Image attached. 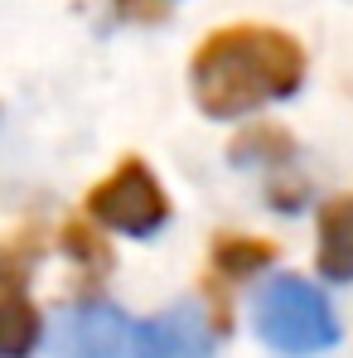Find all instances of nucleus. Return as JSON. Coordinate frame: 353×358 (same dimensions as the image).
I'll return each instance as SVG.
<instances>
[{
    "label": "nucleus",
    "mask_w": 353,
    "mask_h": 358,
    "mask_svg": "<svg viewBox=\"0 0 353 358\" xmlns=\"http://www.w3.org/2000/svg\"><path fill=\"white\" fill-rule=\"evenodd\" d=\"M305 83V54L286 29L271 24H228L199 44L189 59V87L199 112L213 121H237L286 102Z\"/></svg>",
    "instance_id": "1"
},
{
    "label": "nucleus",
    "mask_w": 353,
    "mask_h": 358,
    "mask_svg": "<svg viewBox=\"0 0 353 358\" xmlns=\"http://www.w3.org/2000/svg\"><path fill=\"white\" fill-rule=\"evenodd\" d=\"M252 324L281 354H319L339 339V324H334V310H329L324 291L300 281V276H276L257 296Z\"/></svg>",
    "instance_id": "2"
},
{
    "label": "nucleus",
    "mask_w": 353,
    "mask_h": 358,
    "mask_svg": "<svg viewBox=\"0 0 353 358\" xmlns=\"http://www.w3.org/2000/svg\"><path fill=\"white\" fill-rule=\"evenodd\" d=\"M87 218L112 228V233H126V238H150L170 223V199H165L160 179L150 175L145 160L126 155L102 184H92Z\"/></svg>",
    "instance_id": "3"
},
{
    "label": "nucleus",
    "mask_w": 353,
    "mask_h": 358,
    "mask_svg": "<svg viewBox=\"0 0 353 358\" xmlns=\"http://www.w3.org/2000/svg\"><path fill=\"white\" fill-rule=\"evenodd\" d=\"M49 349L59 358H121L131 349V324L117 305L87 300V305H73L54 320Z\"/></svg>",
    "instance_id": "4"
},
{
    "label": "nucleus",
    "mask_w": 353,
    "mask_h": 358,
    "mask_svg": "<svg viewBox=\"0 0 353 358\" xmlns=\"http://www.w3.org/2000/svg\"><path fill=\"white\" fill-rule=\"evenodd\" d=\"M136 358H213V324L199 300H179L131 329Z\"/></svg>",
    "instance_id": "5"
},
{
    "label": "nucleus",
    "mask_w": 353,
    "mask_h": 358,
    "mask_svg": "<svg viewBox=\"0 0 353 358\" xmlns=\"http://www.w3.org/2000/svg\"><path fill=\"white\" fill-rule=\"evenodd\" d=\"M315 262H319V271H324L329 281H353V194L324 203Z\"/></svg>",
    "instance_id": "6"
},
{
    "label": "nucleus",
    "mask_w": 353,
    "mask_h": 358,
    "mask_svg": "<svg viewBox=\"0 0 353 358\" xmlns=\"http://www.w3.org/2000/svg\"><path fill=\"white\" fill-rule=\"evenodd\" d=\"M44 324L34 300L20 291V281H0V358H24L39 344Z\"/></svg>",
    "instance_id": "7"
},
{
    "label": "nucleus",
    "mask_w": 353,
    "mask_h": 358,
    "mask_svg": "<svg viewBox=\"0 0 353 358\" xmlns=\"http://www.w3.org/2000/svg\"><path fill=\"white\" fill-rule=\"evenodd\" d=\"M276 262V247L261 238H237V233H228V238H218V247H213V266L223 271V276H233V281H242V276H257L261 266H271Z\"/></svg>",
    "instance_id": "8"
},
{
    "label": "nucleus",
    "mask_w": 353,
    "mask_h": 358,
    "mask_svg": "<svg viewBox=\"0 0 353 358\" xmlns=\"http://www.w3.org/2000/svg\"><path fill=\"white\" fill-rule=\"evenodd\" d=\"M63 252H68V257H78L87 271H102V266H107V247L92 238L82 223H68V228H63Z\"/></svg>",
    "instance_id": "9"
},
{
    "label": "nucleus",
    "mask_w": 353,
    "mask_h": 358,
    "mask_svg": "<svg viewBox=\"0 0 353 358\" xmlns=\"http://www.w3.org/2000/svg\"><path fill=\"white\" fill-rule=\"evenodd\" d=\"M121 15H150V10H160V5H170V0H117Z\"/></svg>",
    "instance_id": "10"
}]
</instances>
